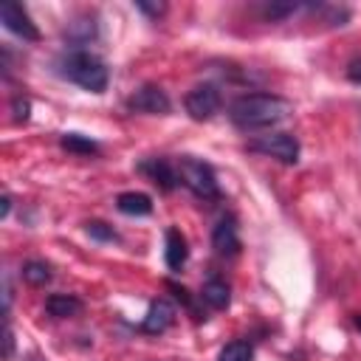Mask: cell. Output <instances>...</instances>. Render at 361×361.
<instances>
[{"instance_id":"obj_1","label":"cell","mask_w":361,"mask_h":361,"mask_svg":"<svg viewBox=\"0 0 361 361\" xmlns=\"http://www.w3.org/2000/svg\"><path fill=\"white\" fill-rule=\"evenodd\" d=\"M290 116V102L276 93H243L228 104V118L237 130H265Z\"/></svg>"},{"instance_id":"obj_2","label":"cell","mask_w":361,"mask_h":361,"mask_svg":"<svg viewBox=\"0 0 361 361\" xmlns=\"http://www.w3.org/2000/svg\"><path fill=\"white\" fill-rule=\"evenodd\" d=\"M54 71L56 76H62L65 82L79 85L87 93H104L110 85V68L102 56H96L87 48H71L62 51L54 59Z\"/></svg>"},{"instance_id":"obj_3","label":"cell","mask_w":361,"mask_h":361,"mask_svg":"<svg viewBox=\"0 0 361 361\" xmlns=\"http://www.w3.org/2000/svg\"><path fill=\"white\" fill-rule=\"evenodd\" d=\"M175 169H178V180L200 200H220L223 192H220V183H217V175L212 169V164L195 158V155H180L175 161Z\"/></svg>"},{"instance_id":"obj_4","label":"cell","mask_w":361,"mask_h":361,"mask_svg":"<svg viewBox=\"0 0 361 361\" xmlns=\"http://www.w3.org/2000/svg\"><path fill=\"white\" fill-rule=\"evenodd\" d=\"M245 147H248V152L274 158V161H279V164H296V161H299V141H296L293 133H285V130L257 135V138H251Z\"/></svg>"},{"instance_id":"obj_5","label":"cell","mask_w":361,"mask_h":361,"mask_svg":"<svg viewBox=\"0 0 361 361\" xmlns=\"http://www.w3.org/2000/svg\"><path fill=\"white\" fill-rule=\"evenodd\" d=\"M183 107H186V113H189L195 121H209V118H214V116L220 113V107H223V93H220V87H217L214 82H200V85H195V87L186 93Z\"/></svg>"},{"instance_id":"obj_6","label":"cell","mask_w":361,"mask_h":361,"mask_svg":"<svg viewBox=\"0 0 361 361\" xmlns=\"http://www.w3.org/2000/svg\"><path fill=\"white\" fill-rule=\"evenodd\" d=\"M124 107L130 113H147V116H166L172 110V102L166 96V90L161 85H141L138 90H133L124 102Z\"/></svg>"},{"instance_id":"obj_7","label":"cell","mask_w":361,"mask_h":361,"mask_svg":"<svg viewBox=\"0 0 361 361\" xmlns=\"http://www.w3.org/2000/svg\"><path fill=\"white\" fill-rule=\"evenodd\" d=\"M135 169H138L147 180H152L161 192H175L178 183H180V180H178V169H175V164H172L169 158H164V155H149V158L138 161Z\"/></svg>"},{"instance_id":"obj_8","label":"cell","mask_w":361,"mask_h":361,"mask_svg":"<svg viewBox=\"0 0 361 361\" xmlns=\"http://www.w3.org/2000/svg\"><path fill=\"white\" fill-rule=\"evenodd\" d=\"M0 20H3L6 31H11V34L20 37V39H25V42H37V39H39V28L34 25L31 14H28L20 3L6 0V3L0 6Z\"/></svg>"},{"instance_id":"obj_9","label":"cell","mask_w":361,"mask_h":361,"mask_svg":"<svg viewBox=\"0 0 361 361\" xmlns=\"http://www.w3.org/2000/svg\"><path fill=\"white\" fill-rule=\"evenodd\" d=\"M212 248L220 257H234L240 254V231H237V220L234 214H223L214 228H212Z\"/></svg>"},{"instance_id":"obj_10","label":"cell","mask_w":361,"mask_h":361,"mask_svg":"<svg viewBox=\"0 0 361 361\" xmlns=\"http://www.w3.org/2000/svg\"><path fill=\"white\" fill-rule=\"evenodd\" d=\"M175 316H178L175 305L161 296V299L149 302V310H147V316H144V322H141V333L161 336V333H166V330L175 324Z\"/></svg>"},{"instance_id":"obj_11","label":"cell","mask_w":361,"mask_h":361,"mask_svg":"<svg viewBox=\"0 0 361 361\" xmlns=\"http://www.w3.org/2000/svg\"><path fill=\"white\" fill-rule=\"evenodd\" d=\"M62 37H65V39H68L73 48H82V45L93 42V39L99 37V23H96V14H79V17H73V20L65 25Z\"/></svg>"},{"instance_id":"obj_12","label":"cell","mask_w":361,"mask_h":361,"mask_svg":"<svg viewBox=\"0 0 361 361\" xmlns=\"http://www.w3.org/2000/svg\"><path fill=\"white\" fill-rule=\"evenodd\" d=\"M186 259H189L186 237L175 226H169L166 234H164V262H166L169 271H180L186 265Z\"/></svg>"},{"instance_id":"obj_13","label":"cell","mask_w":361,"mask_h":361,"mask_svg":"<svg viewBox=\"0 0 361 361\" xmlns=\"http://www.w3.org/2000/svg\"><path fill=\"white\" fill-rule=\"evenodd\" d=\"M85 310V302L73 293H51L45 299V313L54 319H73Z\"/></svg>"},{"instance_id":"obj_14","label":"cell","mask_w":361,"mask_h":361,"mask_svg":"<svg viewBox=\"0 0 361 361\" xmlns=\"http://www.w3.org/2000/svg\"><path fill=\"white\" fill-rule=\"evenodd\" d=\"M116 209L127 217H147L152 214V197L144 192H121L116 197Z\"/></svg>"},{"instance_id":"obj_15","label":"cell","mask_w":361,"mask_h":361,"mask_svg":"<svg viewBox=\"0 0 361 361\" xmlns=\"http://www.w3.org/2000/svg\"><path fill=\"white\" fill-rule=\"evenodd\" d=\"M200 299H203L209 307H214V310H226V307L231 305V288H228L220 276H212V279L203 282Z\"/></svg>"},{"instance_id":"obj_16","label":"cell","mask_w":361,"mask_h":361,"mask_svg":"<svg viewBox=\"0 0 361 361\" xmlns=\"http://www.w3.org/2000/svg\"><path fill=\"white\" fill-rule=\"evenodd\" d=\"M59 147L73 152V155H99L102 152V147L93 138L82 135V133H62L59 135Z\"/></svg>"},{"instance_id":"obj_17","label":"cell","mask_w":361,"mask_h":361,"mask_svg":"<svg viewBox=\"0 0 361 361\" xmlns=\"http://www.w3.org/2000/svg\"><path fill=\"white\" fill-rule=\"evenodd\" d=\"M217 361H254V347L245 338H234L223 344V350L217 353Z\"/></svg>"},{"instance_id":"obj_18","label":"cell","mask_w":361,"mask_h":361,"mask_svg":"<svg viewBox=\"0 0 361 361\" xmlns=\"http://www.w3.org/2000/svg\"><path fill=\"white\" fill-rule=\"evenodd\" d=\"M51 265L48 262H42V259H28V262H23V279L28 282V285H34V288H39V285H45V282H51Z\"/></svg>"},{"instance_id":"obj_19","label":"cell","mask_w":361,"mask_h":361,"mask_svg":"<svg viewBox=\"0 0 361 361\" xmlns=\"http://www.w3.org/2000/svg\"><path fill=\"white\" fill-rule=\"evenodd\" d=\"M85 231L96 243H118V231L110 223H104V220H87L85 223Z\"/></svg>"},{"instance_id":"obj_20","label":"cell","mask_w":361,"mask_h":361,"mask_svg":"<svg viewBox=\"0 0 361 361\" xmlns=\"http://www.w3.org/2000/svg\"><path fill=\"white\" fill-rule=\"evenodd\" d=\"M299 8H307V6H302V3H268L262 8V14H265V20H285V17L296 14Z\"/></svg>"},{"instance_id":"obj_21","label":"cell","mask_w":361,"mask_h":361,"mask_svg":"<svg viewBox=\"0 0 361 361\" xmlns=\"http://www.w3.org/2000/svg\"><path fill=\"white\" fill-rule=\"evenodd\" d=\"M11 113H14V121H28V116H31V102H28L23 93H17V96L11 99Z\"/></svg>"},{"instance_id":"obj_22","label":"cell","mask_w":361,"mask_h":361,"mask_svg":"<svg viewBox=\"0 0 361 361\" xmlns=\"http://www.w3.org/2000/svg\"><path fill=\"white\" fill-rule=\"evenodd\" d=\"M135 8H138L141 14H147V17H155V20L166 11V6H164V3H147V0H135Z\"/></svg>"},{"instance_id":"obj_23","label":"cell","mask_w":361,"mask_h":361,"mask_svg":"<svg viewBox=\"0 0 361 361\" xmlns=\"http://www.w3.org/2000/svg\"><path fill=\"white\" fill-rule=\"evenodd\" d=\"M14 358V330L6 319V330H3V361H11Z\"/></svg>"},{"instance_id":"obj_24","label":"cell","mask_w":361,"mask_h":361,"mask_svg":"<svg viewBox=\"0 0 361 361\" xmlns=\"http://www.w3.org/2000/svg\"><path fill=\"white\" fill-rule=\"evenodd\" d=\"M11 302H14V288H11V276H8V274H3V307H6V319H8Z\"/></svg>"},{"instance_id":"obj_25","label":"cell","mask_w":361,"mask_h":361,"mask_svg":"<svg viewBox=\"0 0 361 361\" xmlns=\"http://www.w3.org/2000/svg\"><path fill=\"white\" fill-rule=\"evenodd\" d=\"M347 79L361 87V59H353V62L347 65Z\"/></svg>"},{"instance_id":"obj_26","label":"cell","mask_w":361,"mask_h":361,"mask_svg":"<svg viewBox=\"0 0 361 361\" xmlns=\"http://www.w3.org/2000/svg\"><path fill=\"white\" fill-rule=\"evenodd\" d=\"M8 212H11V195H3V197H0V217L6 220Z\"/></svg>"},{"instance_id":"obj_27","label":"cell","mask_w":361,"mask_h":361,"mask_svg":"<svg viewBox=\"0 0 361 361\" xmlns=\"http://www.w3.org/2000/svg\"><path fill=\"white\" fill-rule=\"evenodd\" d=\"M353 324L361 330V313H353Z\"/></svg>"},{"instance_id":"obj_28","label":"cell","mask_w":361,"mask_h":361,"mask_svg":"<svg viewBox=\"0 0 361 361\" xmlns=\"http://www.w3.org/2000/svg\"><path fill=\"white\" fill-rule=\"evenodd\" d=\"M28 361H39V358H37V355H34V358H28Z\"/></svg>"}]
</instances>
